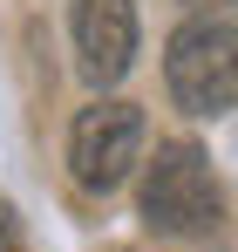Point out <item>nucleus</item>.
Returning a JSON list of instances; mask_svg holds the SVG:
<instances>
[{"mask_svg":"<svg viewBox=\"0 0 238 252\" xmlns=\"http://www.w3.org/2000/svg\"><path fill=\"white\" fill-rule=\"evenodd\" d=\"M163 82H170V102L191 116L238 109V28L225 14H191L163 48Z\"/></svg>","mask_w":238,"mask_h":252,"instance_id":"f257e3e1","label":"nucleus"},{"mask_svg":"<svg viewBox=\"0 0 238 252\" xmlns=\"http://www.w3.org/2000/svg\"><path fill=\"white\" fill-rule=\"evenodd\" d=\"M225 218V191L211 177V157L198 143H157V157L143 164V225L163 239H204Z\"/></svg>","mask_w":238,"mask_h":252,"instance_id":"f03ea898","label":"nucleus"},{"mask_svg":"<svg viewBox=\"0 0 238 252\" xmlns=\"http://www.w3.org/2000/svg\"><path fill=\"white\" fill-rule=\"evenodd\" d=\"M143 164V109L136 102H89L68 129V170L82 191H116Z\"/></svg>","mask_w":238,"mask_h":252,"instance_id":"7ed1b4c3","label":"nucleus"},{"mask_svg":"<svg viewBox=\"0 0 238 252\" xmlns=\"http://www.w3.org/2000/svg\"><path fill=\"white\" fill-rule=\"evenodd\" d=\"M68 28H75V68L95 89H116L136 62V0H75Z\"/></svg>","mask_w":238,"mask_h":252,"instance_id":"20e7f679","label":"nucleus"},{"mask_svg":"<svg viewBox=\"0 0 238 252\" xmlns=\"http://www.w3.org/2000/svg\"><path fill=\"white\" fill-rule=\"evenodd\" d=\"M0 252H21V232H14V205H0Z\"/></svg>","mask_w":238,"mask_h":252,"instance_id":"39448f33","label":"nucleus"},{"mask_svg":"<svg viewBox=\"0 0 238 252\" xmlns=\"http://www.w3.org/2000/svg\"><path fill=\"white\" fill-rule=\"evenodd\" d=\"M177 7H191V14H232L238 0H177Z\"/></svg>","mask_w":238,"mask_h":252,"instance_id":"423d86ee","label":"nucleus"}]
</instances>
